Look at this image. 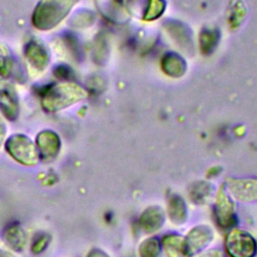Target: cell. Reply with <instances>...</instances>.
<instances>
[{"label":"cell","instance_id":"7","mask_svg":"<svg viewBox=\"0 0 257 257\" xmlns=\"http://www.w3.org/2000/svg\"><path fill=\"white\" fill-rule=\"evenodd\" d=\"M168 216L170 217L171 221L176 225H182L186 222L187 220V207L186 204L184 202V200L182 199V197H180L177 194H173L169 201H168Z\"/></svg>","mask_w":257,"mask_h":257},{"label":"cell","instance_id":"9","mask_svg":"<svg viewBox=\"0 0 257 257\" xmlns=\"http://www.w3.org/2000/svg\"><path fill=\"white\" fill-rule=\"evenodd\" d=\"M162 245L156 238H149L142 242L139 247L140 257H160Z\"/></svg>","mask_w":257,"mask_h":257},{"label":"cell","instance_id":"8","mask_svg":"<svg viewBox=\"0 0 257 257\" xmlns=\"http://www.w3.org/2000/svg\"><path fill=\"white\" fill-rule=\"evenodd\" d=\"M214 192V187L205 181H198L192 184L189 188V198L197 205H203L209 202L212 198Z\"/></svg>","mask_w":257,"mask_h":257},{"label":"cell","instance_id":"1","mask_svg":"<svg viewBox=\"0 0 257 257\" xmlns=\"http://www.w3.org/2000/svg\"><path fill=\"white\" fill-rule=\"evenodd\" d=\"M225 248L230 257H254L257 243L247 231L233 229L226 237Z\"/></svg>","mask_w":257,"mask_h":257},{"label":"cell","instance_id":"5","mask_svg":"<svg viewBox=\"0 0 257 257\" xmlns=\"http://www.w3.org/2000/svg\"><path fill=\"white\" fill-rule=\"evenodd\" d=\"M165 222V213L158 206H151L145 209L140 217V227L147 234L158 232Z\"/></svg>","mask_w":257,"mask_h":257},{"label":"cell","instance_id":"2","mask_svg":"<svg viewBox=\"0 0 257 257\" xmlns=\"http://www.w3.org/2000/svg\"><path fill=\"white\" fill-rule=\"evenodd\" d=\"M214 215L217 223L223 228H229L237 223V213L235 203L226 190L225 185L222 186L217 195L214 204Z\"/></svg>","mask_w":257,"mask_h":257},{"label":"cell","instance_id":"6","mask_svg":"<svg viewBox=\"0 0 257 257\" xmlns=\"http://www.w3.org/2000/svg\"><path fill=\"white\" fill-rule=\"evenodd\" d=\"M162 247L169 257H189L186 239L180 235L168 234L163 237Z\"/></svg>","mask_w":257,"mask_h":257},{"label":"cell","instance_id":"10","mask_svg":"<svg viewBox=\"0 0 257 257\" xmlns=\"http://www.w3.org/2000/svg\"><path fill=\"white\" fill-rule=\"evenodd\" d=\"M193 257H224V254L218 249H211L208 251L200 252Z\"/></svg>","mask_w":257,"mask_h":257},{"label":"cell","instance_id":"4","mask_svg":"<svg viewBox=\"0 0 257 257\" xmlns=\"http://www.w3.org/2000/svg\"><path fill=\"white\" fill-rule=\"evenodd\" d=\"M214 238V232L208 225H198L190 230L186 239L190 255L199 253L206 249Z\"/></svg>","mask_w":257,"mask_h":257},{"label":"cell","instance_id":"3","mask_svg":"<svg viewBox=\"0 0 257 257\" xmlns=\"http://www.w3.org/2000/svg\"><path fill=\"white\" fill-rule=\"evenodd\" d=\"M225 187L230 196L239 202L251 203L257 201V179L228 178Z\"/></svg>","mask_w":257,"mask_h":257}]
</instances>
